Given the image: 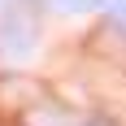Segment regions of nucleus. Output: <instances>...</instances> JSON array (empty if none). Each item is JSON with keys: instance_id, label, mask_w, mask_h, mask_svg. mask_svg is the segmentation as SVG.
I'll use <instances>...</instances> for the list:
<instances>
[{"instance_id": "obj_1", "label": "nucleus", "mask_w": 126, "mask_h": 126, "mask_svg": "<svg viewBox=\"0 0 126 126\" xmlns=\"http://www.w3.org/2000/svg\"><path fill=\"white\" fill-rule=\"evenodd\" d=\"M61 13H87V9H109V0H52Z\"/></svg>"}, {"instance_id": "obj_2", "label": "nucleus", "mask_w": 126, "mask_h": 126, "mask_svg": "<svg viewBox=\"0 0 126 126\" xmlns=\"http://www.w3.org/2000/svg\"><path fill=\"white\" fill-rule=\"evenodd\" d=\"M109 17H113V22L126 31V0H109Z\"/></svg>"}]
</instances>
